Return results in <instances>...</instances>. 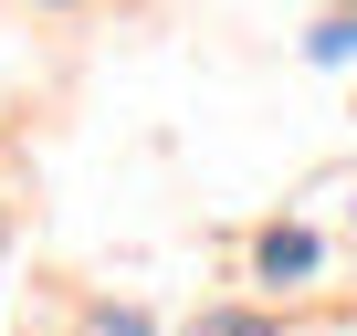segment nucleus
Here are the masks:
<instances>
[{
  "label": "nucleus",
  "instance_id": "nucleus-1",
  "mask_svg": "<svg viewBox=\"0 0 357 336\" xmlns=\"http://www.w3.org/2000/svg\"><path fill=\"white\" fill-rule=\"evenodd\" d=\"M252 263H263V284H305V273H315V231H294V221H284V231H263V252H252Z\"/></svg>",
  "mask_w": 357,
  "mask_h": 336
},
{
  "label": "nucleus",
  "instance_id": "nucleus-2",
  "mask_svg": "<svg viewBox=\"0 0 357 336\" xmlns=\"http://www.w3.org/2000/svg\"><path fill=\"white\" fill-rule=\"evenodd\" d=\"M200 336H273V326H263V315H211Z\"/></svg>",
  "mask_w": 357,
  "mask_h": 336
},
{
  "label": "nucleus",
  "instance_id": "nucleus-3",
  "mask_svg": "<svg viewBox=\"0 0 357 336\" xmlns=\"http://www.w3.org/2000/svg\"><path fill=\"white\" fill-rule=\"evenodd\" d=\"M95 336H147V315H105V326H95Z\"/></svg>",
  "mask_w": 357,
  "mask_h": 336
}]
</instances>
